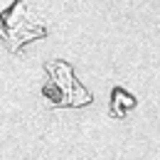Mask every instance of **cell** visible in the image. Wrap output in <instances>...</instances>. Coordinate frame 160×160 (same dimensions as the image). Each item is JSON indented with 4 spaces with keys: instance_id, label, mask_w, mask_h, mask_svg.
Here are the masks:
<instances>
[{
    "instance_id": "obj_1",
    "label": "cell",
    "mask_w": 160,
    "mask_h": 160,
    "mask_svg": "<svg viewBox=\"0 0 160 160\" xmlns=\"http://www.w3.org/2000/svg\"><path fill=\"white\" fill-rule=\"evenodd\" d=\"M44 35L47 27L27 0H12V5L0 12V42L10 54H22L25 44L42 40Z\"/></svg>"
},
{
    "instance_id": "obj_2",
    "label": "cell",
    "mask_w": 160,
    "mask_h": 160,
    "mask_svg": "<svg viewBox=\"0 0 160 160\" xmlns=\"http://www.w3.org/2000/svg\"><path fill=\"white\" fill-rule=\"evenodd\" d=\"M44 69L49 74L47 86H57V91H47L44 94L47 99H52L54 103H69V106L89 103V94L77 84L69 64H64V62H49Z\"/></svg>"
}]
</instances>
